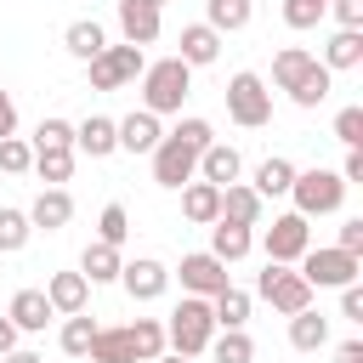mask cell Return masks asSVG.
Wrapping results in <instances>:
<instances>
[{
    "instance_id": "7402d4cb",
    "label": "cell",
    "mask_w": 363,
    "mask_h": 363,
    "mask_svg": "<svg viewBox=\"0 0 363 363\" xmlns=\"http://www.w3.org/2000/svg\"><path fill=\"white\" fill-rule=\"evenodd\" d=\"M182 216H187L193 227L221 221V187H210V182H187V187H182Z\"/></svg>"
},
{
    "instance_id": "cb8c5ba5",
    "label": "cell",
    "mask_w": 363,
    "mask_h": 363,
    "mask_svg": "<svg viewBox=\"0 0 363 363\" xmlns=\"http://www.w3.org/2000/svg\"><path fill=\"white\" fill-rule=\"evenodd\" d=\"M119 267H125V255H119L113 244H96V238H91L85 255H79V278H85V284H113Z\"/></svg>"
},
{
    "instance_id": "ffe728a7",
    "label": "cell",
    "mask_w": 363,
    "mask_h": 363,
    "mask_svg": "<svg viewBox=\"0 0 363 363\" xmlns=\"http://www.w3.org/2000/svg\"><path fill=\"white\" fill-rule=\"evenodd\" d=\"M255 250V227H238V221H210V255L216 261H244Z\"/></svg>"
},
{
    "instance_id": "8d00e7d4",
    "label": "cell",
    "mask_w": 363,
    "mask_h": 363,
    "mask_svg": "<svg viewBox=\"0 0 363 363\" xmlns=\"http://www.w3.org/2000/svg\"><path fill=\"white\" fill-rule=\"evenodd\" d=\"M210 357H216V363H255V340H250L244 329H221V335L210 340Z\"/></svg>"
},
{
    "instance_id": "7c38bea8",
    "label": "cell",
    "mask_w": 363,
    "mask_h": 363,
    "mask_svg": "<svg viewBox=\"0 0 363 363\" xmlns=\"http://www.w3.org/2000/svg\"><path fill=\"white\" fill-rule=\"evenodd\" d=\"M45 301H51L57 318H74V312L91 306V284H85L79 272H51V278H45Z\"/></svg>"
},
{
    "instance_id": "e575fe53",
    "label": "cell",
    "mask_w": 363,
    "mask_h": 363,
    "mask_svg": "<svg viewBox=\"0 0 363 363\" xmlns=\"http://www.w3.org/2000/svg\"><path fill=\"white\" fill-rule=\"evenodd\" d=\"M85 357H91V363H136V352H130V340H125V323H119V329H96V340H91Z\"/></svg>"
},
{
    "instance_id": "6da1fadb",
    "label": "cell",
    "mask_w": 363,
    "mask_h": 363,
    "mask_svg": "<svg viewBox=\"0 0 363 363\" xmlns=\"http://www.w3.org/2000/svg\"><path fill=\"white\" fill-rule=\"evenodd\" d=\"M187 91H193V68H187L182 57H164V62H147V68H142V108H147L153 119H159V113H182Z\"/></svg>"
},
{
    "instance_id": "f5cc1de1",
    "label": "cell",
    "mask_w": 363,
    "mask_h": 363,
    "mask_svg": "<svg viewBox=\"0 0 363 363\" xmlns=\"http://www.w3.org/2000/svg\"><path fill=\"white\" fill-rule=\"evenodd\" d=\"M153 363H193V357H182V352H159Z\"/></svg>"
},
{
    "instance_id": "52a82bcc",
    "label": "cell",
    "mask_w": 363,
    "mask_h": 363,
    "mask_svg": "<svg viewBox=\"0 0 363 363\" xmlns=\"http://www.w3.org/2000/svg\"><path fill=\"white\" fill-rule=\"evenodd\" d=\"M357 272H363V261L346 255V250H335V244L301 255V278H306L312 289H346V284H357Z\"/></svg>"
},
{
    "instance_id": "83f0119b",
    "label": "cell",
    "mask_w": 363,
    "mask_h": 363,
    "mask_svg": "<svg viewBox=\"0 0 363 363\" xmlns=\"http://www.w3.org/2000/svg\"><path fill=\"white\" fill-rule=\"evenodd\" d=\"M289 346H295V352H318V346H329V318L312 312V306L295 312V318H289Z\"/></svg>"
},
{
    "instance_id": "f907efd6",
    "label": "cell",
    "mask_w": 363,
    "mask_h": 363,
    "mask_svg": "<svg viewBox=\"0 0 363 363\" xmlns=\"http://www.w3.org/2000/svg\"><path fill=\"white\" fill-rule=\"evenodd\" d=\"M6 352H17V323H11V318H0V357H6Z\"/></svg>"
},
{
    "instance_id": "7bdbcfd3",
    "label": "cell",
    "mask_w": 363,
    "mask_h": 363,
    "mask_svg": "<svg viewBox=\"0 0 363 363\" xmlns=\"http://www.w3.org/2000/svg\"><path fill=\"white\" fill-rule=\"evenodd\" d=\"M170 136H182V142H187L193 153H204V147L216 142V130H210V119H182V125H176Z\"/></svg>"
},
{
    "instance_id": "44dd1931",
    "label": "cell",
    "mask_w": 363,
    "mask_h": 363,
    "mask_svg": "<svg viewBox=\"0 0 363 363\" xmlns=\"http://www.w3.org/2000/svg\"><path fill=\"white\" fill-rule=\"evenodd\" d=\"M62 45H68V57L91 62V57H102V51H108V34H102V23H96V17H74V23L62 28Z\"/></svg>"
},
{
    "instance_id": "603a6c76",
    "label": "cell",
    "mask_w": 363,
    "mask_h": 363,
    "mask_svg": "<svg viewBox=\"0 0 363 363\" xmlns=\"http://www.w3.org/2000/svg\"><path fill=\"white\" fill-rule=\"evenodd\" d=\"M221 221H238V227H261V199L250 182H233L221 187Z\"/></svg>"
},
{
    "instance_id": "f546056e",
    "label": "cell",
    "mask_w": 363,
    "mask_h": 363,
    "mask_svg": "<svg viewBox=\"0 0 363 363\" xmlns=\"http://www.w3.org/2000/svg\"><path fill=\"white\" fill-rule=\"evenodd\" d=\"M74 147H34V176L45 182V187H62L68 176H74Z\"/></svg>"
},
{
    "instance_id": "4fadbf2b",
    "label": "cell",
    "mask_w": 363,
    "mask_h": 363,
    "mask_svg": "<svg viewBox=\"0 0 363 363\" xmlns=\"http://www.w3.org/2000/svg\"><path fill=\"white\" fill-rule=\"evenodd\" d=\"M119 28H125V45H153L164 23L153 0H119Z\"/></svg>"
},
{
    "instance_id": "7a4b0ae2",
    "label": "cell",
    "mask_w": 363,
    "mask_h": 363,
    "mask_svg": "<svg viewBox=\"0 0 363 363\" xmlns=\"http://www.w3.org/2000/svg\"><path fill=\"white\" fill-rule=\"evenodd\" d=\"M210 340H216V312H210V301H204V295H182V306H176L170 323H164V346L182 352V357H199V352H210Z\"/></svg>"
},
{
    "instance_id": "5b68a950",
    "label": "cell",
    "mask_w": 363,
    "mask_h": 363,
    "mask_svg": "<svg viewBox=\"0 0 363 363\" xmlns=\"http://www.w3.org/2000/svg\"><path fill=\"white\" fill-rule=\"evenodd\" d=\"M255 295H261V301H272V312L295 318V312H306V306H312V295H318V289H312L295 267H272V261H267V272L255 278Z\"/></svg>"
},
{
    "instance_id": "4dcf8cb0",
    "label": "cell",
    "mask_w": 363,
    "mask_h": 363,
    "mask_svg": "<svg viewBox=\"0 0 363 363\" xmlns=\"http://www.w3.org/2000/svg\"><path fill=\"white\" fill-rule=\"evenodd\" d=\"M125 340H130L136 363H153V357L164 352V323H159V318H136V323H125Z\"/></svg>"
},
{
    "instance_id": "5bb4252c",
    "label": "cell",
    "mask_w": 363,
    "mask_h": 363,
    "mask_svg": "<svg viewBox=\"0 0 363 363\" xmlns=\"http://www.w3.org/2000/svg\"><path fill=\"white\" fill-rule=\"evenodd\" d=\"M74 153H91V159H108V153H119V130H113V119H108V113H91V119H79V125H74Z\"/></svg>"
},
{
    "instance_id": "c3c4849f",
    "label": "cell",
    "mask_w": 363,
    "mask_h": 363,
    "mask_svg": "<svg viewBox=\"0 0 363 363\" xmlns=\"http://www.w3.org/2000/svg\"><path fill=\"white\" fill-rule=\"evenodd\" d=\"M340 182H363V147H346V164H340Z\"/></svg>"
},
{
    "instance_id": "2e32d148",
    "label": "cell",
    "mask_w": 363,
    "mask_h": 363,
    "mask_svg": "<svg viewBox=\"0 0 363 363\" xmlns=\"http://www.w3.org/2000/svg\"><path fill=\"white\" fill-rule=\"evenodd\" d=\"M238 170H244V159H238L233 142H210V147L199 153V182H210V187H233Z\"/></svg>"
},
{
    "instance_id": "e0dca14e",
    "label": "cell",
    "mask_w": 363,
    "mask_h": 363,
    "mask_svg": "<svg viewBox=\"0 0 363 363\" xmlns=\"http://www.w3.org/2000/svg\"><path fill=\"white\" fill-rule=\"evenodd\" d=\"M28 221H34V233H62V227L74 221V199H68V187H45V193L28 204Z\"/></svg>"
},
{
    "instance_id": "b9f144b4",
    "label": "cell",
    "mask_w": 363,
    "mask_h": 363,
    "mask_svg": "<svg viewBox=\"0 0 363 363\" xmlns=\"http://www.w3.org/2000/svg\"><path fill=\"white\" fill-rule=\"evenodd\" d=\"M28 147H74V125L68 119H40V130H34Z\"/></svg>"
},
{
    "instance_id": "f1b7e54d",
    "label": "cell",
    "mask_w": 363,
    "mask_h": 363,
    "mask_svg": "<svg viewBox=\"0 0 363 363\" xmlns=\"http://www.w3.org/2000/svg\"><path fill=\"white\" fill-rule=\"evenodd\" d=\"M363 62V28H335V40L323 45V68H357Z\"/></svg>"
},
{
    "instance_id": "ac0fdd59",
    "label": "cell",
    "mask_w": 363,
    "mask_h": 363,
    "mask_svg": "<svg viewBox=\"0 0 363 363\" xmlns=\"http://www.w3.org/2000/svg\"><path fill=\"white\" fill-rule=\"evenodd\" d=\"M6 318L17 323V335H40L57 312H51V301H45V289H17L11 295V306H6Z\"/></svg>"
},
{
    "instance_id": "74e56055",
    "label": "cell",
    "mask_w": 363,
    "mask_h": 363,
    "mask_svg": "<svg viewBox=\"0 0 363 363\" xmlns=\"http://www.w3.org/2000/svg\"><path fill=\"white\" fill-rule=\"evenodd\" d=\"M130 238V210L125 204H102V216H96V244H125Z\"/></svg>"
},
{
    "instance_id": "277c9868",
    "label": "cell",
    "mask_w": 363,
    "mask_h": 363,
    "mask_svg": "<svg viewBox=\"0 0 363 363\" xmlns=\"http://www.w3.org/2000/svg\"><path fill=\"white\" fill-rule=\"evenodd\" d=\"M227 119H233V125H244V130H261V125L272 119V91H267V79H261V74L238 68V74L227 79Z\"/></svg>"
},
{
    "instance_id": "9c48e42d",
    "label": "cell",
    "mask_w": 363,
    "mask_h": 363,
    "mask_svg": "<svg viewBox=\"0 0 363 363\" xmlns=\"http://www.w3.org/2000/svg\"><path fill=\"white\" fill-rule=\"evenodd\" d=\"M147 159H153V182H159V187H176V193H182L187 182H199V153H193L182 136H159V147H153Z\"/></svg>"
},
{
    "instance_id": "30bf717a",
    "label": "cell",
    "mask_w": 363,
    "mask_h": 363,
    "mask_svg": "<svg viewBox=\"0 0 363 363\" xmlns=\"http://www.w3.org/2000/svg\"><path fill=\"white\" fill-rule=\"evenodd\" d=\"M176 278H182V289L187 295H221L233 278H227V261H216L210 250H193V255H182V267H176Z\"/></svg>"
},
{
    "instance_id": "8992f818",
    "label": "cell",
    "mask_w": 363,
    "mask_h": 363,
    "mask_svg": "<svg viewBox=\"0 0 363 363\" xmlns=\"http://www.w3.org/2000/svg\"><path fill=\"white\" fill-rule=\"evenodd\" d=\"M261 250H267V261L272 267H295L306 250H312V227H306V216H272V227L261 233Z\"/></svg>"
},
{
    "instance_id": "484cf974",
    "label": "cell",
    "mask_w": 363,
    "mask_h": 363,
    "mask_svg": "<svg viewBox=\"0 0 363 363\" xmlns=\"http://www.w3.org/2000/svg\"><path fill=\"white\" fill-rule=\"evenodd\" d=\"M312 62H318V57H312L306 45H284V51L272 57V85H278V91H295V85L306 79Z\"/></svg>"
},
{
    "instance_id": "ee69618b",
    "label": "cell",
    "mask_w": 363,
    "mask_h": 363,
    "mask_svg": "<svg viewBox=\"0 0 363 363\" xmlns=\"http://www.w3.org/2000/svg\"><path fill=\"white\" fill-rule=\"evenodd\" d=\"M335 250H346V255H363V216L340 221V238H335Z\"/></svg>"
},
{
    "instance_id": "f6af8a7d",
    "label": "cell",
    "mask_w": 363,
    "mask_h": 363,
    "mask_svg": "<svg viewBox=\"0 0 363 363\" xmlns=\"http://www.w3.org/2000/svg\"><path fill=\"white\" fill-rule=\"evenodd\" d=\"M329 11L340 28H363V0H329Z\"/></svg>"
},
{
    "instance_id": "d590c367",
    "label": "cell",
    "mask_w": 363,
    "mask_h": 363,
    "mask_svg": "<svg viewBox=\"0 0 363 363\" xmlns=\"http://www.w3.org/2000/svg\"><path fill=\"white\" fill-rule=\"evenodd\" d=\"M96 329H102L96 318L74 312V318H62V335H57V340H62V352H68V357H85V352H91V340H96Z\"/></svg>"
},
{
    "instance_id": "7dc6e473",
    "label": "cell",
    "mask_w": 363,
    "mask_h": 363,
    "mask_svg": "<svg viewBox=\"0 0 363 363\" xmlns=\"http://www.w3.org/2000/svg\"><path fill=\"white\" fill-rule=\"evenodd\" d=\"M6 136H17V102H11V91H0V142Z\"/></svg>"
},
{
    "instance_id": "1f68e13d",
    "label": "cell",
    "mask_w": 363,
    "mask_h": 363,
    "mask_svg": "<svg viewBox=\"0 0 363 363\" xmlns=\"http://www.w3.org/2000/svg\"><path fill=\"white\" fill-rule=\"evenodd\" d=\"M250 0H204V23L216 28V34H238V28H250Z\"/></svg>"
},
{
    "instance_id": "9a60e30c",
    "label": "cell",
    "mask_w": 363,
    "mask_h": 363,
    "mask_svg": "<svg viewBox=\"0 0 363 363\" xmlns=\"http://www.w3.org/2000/svg\"><path fill=\"white\" fill-rule=\"evenodd\" d=\"M113 130H119V153H153L159 147V119L147 113V108H136V113H125V119H113Z\"/></svg>"
},
{
    "instance_id": "8fae6325",
    "label": "cell",
    "mask_w": 363,
    "mask_h": 363,
    "mask_svg": "<svg viewBox=\"0 0 363 363\" xmlns=\"http://www.w3.org/2000/svg\"><path fill=\"white\" fill-rule=\"evenodd\" d=\"M119 284H125V295H130V301H159V295L170 289V267H164V261H153V255H136V261H125V267H119Z\"/></svg>"
},
{
    "instance_id": "836d02e7",
    "label": "cell",
    "mask_w": 363,
    "mask_h": 363,
    "mask_svg": "<svg viewBox=\"0 0 363 363\" xmlns=\"http://www.w3.org/2000/svg\"><path fill=\"white\" fill-rule=\"evenodd\" d=\"M329 91H335V74H329L323 62H312L306 79L289 91V102H295V108H318V102H329Z\"/></svg>"
},
{
    "instance_id": "d6a6232c",
    "label": "cell",
    "mask_w": 363,
    "mask_h": 363,
    "mask_svg": "<svg viewBox=\"0 0 363 363\" xmlns=\"http://www.w3.org/2000/svg\"><path fill=\"white\" fill-rule=\"evenodd\" d=\"M28 238H34V221H28V210H11V204H0V255H17V250H28Z\"/></svg>"
},
{
    "instance_id": "d4e9b609",
    "label": "cell",
    "mask_w": 363,
    "mask_h": 363,
    "mask_svg": "<svg viewBox=\"0 0 363 363\" xmlns=\"http://www.w3.org/2000/svg\"><path fill=\"white\" fill-rule=\"evenodd\" d=\"M289 182H295V164H289L284 153H272V159H261V164H255V182H250V187H255V199L267 204V199L289 193Z\"/></svg>"
},
{
    "instance_id": "816d5d0a",
    "label": "cell",
    "mask_w": 363,
    "mask_h": 363,
    "mask_svg": "<svg viewBox=\"0 0 363 363\" xmlns=\"http://www.w3.org/2000/svg\"><path fill=\"white\" fill-rule=\"evenodd\" d=\"M0 363H45V357H40V352H23V346H17V352H6Z\"/></svg>"
},
{
    "instance_id": "db71d44e",
    "label": "cell",
    "mask_w": 363,
    "mask_h": 363,
    "mask_svg": "<svg viewBox=\"0 0 363 363\" xmlns=\"http://www.w3.org/2000/svg\"><path fill=\"white\" fill-rule=\"evenodd\" d=\"M153 6H170V0H153Z\"/></svg>"
},
{
    "instance_id": "bcb514c9",
    "label": "cell",
    "mask_w": 363,
    "mask_h": 363,
    "mask_svg": "<svg viewBox=\"0 0 363 363\" xmlns=\"http://www.w3.org/2000/svg\"><path fill=\"white\" fill-rule=\"evenodd\" d=\"M340 318H346V323H363V289H357V284L340 289Z\"/></svg>"
},
{
    "instance_id": "ba28073f",
    "label": "cell",
    "mask_w": 363,
    "mask_h": 363,
    "mask_svg": "<svg viewBox=\"0 0 363 363\" xmlns=\"http://www.w3.org/2000/svg\"><path fill=\"white\" fill-rule=\"evenodd\" d=\"M142 68H147L142 45H108L102 57H91V62H85V74H91V91H119V85H130Z\"/></svg>"
},
{
    "instance_id": "f35d334b",
    "label": "cell",
    "mask_w": 363,
    "mask_h": 363,
    "mask_svg": "<svg viewBox=\"0 0 363 363\" xmlns=\"http://www.w3.org/2000/svg\"><path fill=\"white\" fill-rule=\"evenodd\" d=\"M0 170H6V176H23V170H34V147H28L23 136H6V142H0Z\"/></svg>"
},
{
    "instance_id": "3957f363",
    "label": "cell",
    "mask_w": 363,
    "mask_h": 363,
    "mask_svg": "<svg viewBox=\"0 0 363 363\" xmlns=\"http://www.w3.org/2000/svg\"><path fill=\"white\" fill-rule=\"evenodd\" d=\"M289 199H295V216H306V221H312V216H335L340 199H346V182H340V170L312 164V170H295Z\"/></svg>"
},
{
    "instance_id": "d6986e66",
    "label": "cell",
    "mask_w": 363,
    "mask_h": 363,
    "mask_svg": "<svg viewBox=\"0 0 363 363\" xmlns=\"http://www.w3.org/2000/svg\"><path fill=\"white\" fill-rule=\"evenodd\" d=\"M176 45H182V51H176V57H182V62H187V68H210V62H216V57H221V34H216V28H210V23H187V28H182V40H176Z\"/></svg>"
},
{
    "instance_id": "4316f807",
    "label": "cell",
    "mask_w": 363,
    "mask_h": 363,
    "mask_svg": "<svg viewBox=\"0 0 363 363\" xmlns=\"http://www.w3.org/2000/svg\"><path fill=\"white\" fill-rule=\"evenodd\" d=\"M210 312H216V329H244L250 323V289L227 284L221 295H210Z\"/></svg>"
},
{
    "instance_id": "60d3db41",
    "label": "cell",
    "mask_w": 363,
    "mask_h": 363,
    "mask_svg": "<svg viewBox=\"0 0 363 363\" xmlns=\"http://www.w3.org/2000/svg\"><path fill=\"white\" fill-rule=\"evenodd\" d=\"M335 142H346V147H363V108H357V102L335 113Z\"/></svg>"
},
{
    "instance_id": "ab89813d",
    "label": "cell",
    "mask_w": 363,
    "mask_h": 363,
    "mask_svg": "<svg viewBox=\"0 0 363 363\" xmlns=\"http://www.w3.org/2000/svg\"><path fill=\"white\" fill-rule=\"evenodd\" d=\"M323 11H329V0H284V23L289 28H318Z\"/></svg>"
},
{
    "instance_id": "681fc988",
    "label": "cell",
    "mask_w": 363,
    "mask_h": 363,
    "mask_svg": "<svg viewBox=\"0 0 363 363\" xmlns=\"http://www.w3.org/2000/svg\"><path fill=\"white\" fill-rule=\"evenodd\" d=\"M335 363H363V340H340V352H335Z\"/></svg>"
}]
</instances>
